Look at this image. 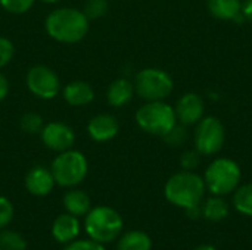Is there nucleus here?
Instances as JSON below:
<instances>
[{"instance_id": "12", "label": "nucleus", "mask_w": 252, "mask_h": 250, "mask_svg": "<svg viewBox=\"0 0 252 250\" xmlns=\"http://www.w3.org/2000/svg\"><path fill=\"white\" fill-rule=\"evenodd\" d=\"M120 131L117 118L111 113H100L93 116L87 124V133L92 140L103 143L112 140Z\"/></svg>"}, {"instance_id": "35", "label": "nucleus", "mask_w": 252, "mask_h": 250, "mask_svg": "<svg viewBox=\"0 0 252 250\" xmlns=\"http://www.w3.org/2000/svg\"><path fill=\"white\" fill-rule=\"evenodd\" d=\"M0 250H1V249H0Z\"/></svg>"}, {"instance_id": "2", "label": "nucleus", "mask_w": 252, "mask_h": 250, "mask_svg": "<svg viewBox=\"0 0 252 250\" xmlns=\"http://www.w3.org/2000/svg\"><path fill=\"white\" fill-rule=\"evenodd\" d=\"M204 178L193 171H180L168 178L164 187L165 199L179 208H192L201 205L205 196Z\"/></svg>"}, {"instance_id": "32", "label": "nucleus", "mask_w": 252, "mask_h": 250, "mask_svg": "<svg viewBox=\"0 0 252 250\" xmlns=\"http://www.w3.org/2000/svg\"><path fill=\"white\" fill-rule=\"evenodd\" d=\"M7 94H9V81L3 74H0V102L6 99Z\"/></svg>"}, {"instance_id": "25", "label": "nucleus", "mask_w": 252, "mask_h": 250, "mask_svg": "<svg viewBox=\"0 0 252 250\" xmlns=\"http://www.w3.org/2000/svg\"><path fill=\"white\" fill-rule=\"evenodd\" d=\"M108 10V0H87L84 6V15L89 19H97Z\"/></svg>"}, {"instance_id": "29", "label": "nucleus", "mask_w": 252, "mask_h": 250, "mask_svg": "<svg viewBox=\"0 0 252 250\" xmlns=\"http://www.w3.org/2000/svg\"><path fill=\"white\" fill-rule=\"evenodd\" d=\"M13 44L9 38L0 35V68L6 66L13 57Z\"/></svg>"}, {"instance_id": "15", "label": "nucleus", "mask_w": 252, "mask_h": 250, "mask_svg": "<svg viewBox=\"0 0 252 250\" xmlns=\"http://www.w3.org/2000/svg\"><path fill=\"white\" fill-rule=\"evenodd\" d=\"M134 94V84L127 78H118L112 81L106 91L108 103L114 108H123L128 105Z\"/></svg>"}, {"instance_id": "22", "label": "nucleus", "mask_w": 252, "mask_h": 250, "mask_svg": "<svg viewBox=\"0 0 252 250\" xmlns=\"http://www.w3.org/2000/svg\"><path fill=\"white\" fill-rule=\"evenodd\" d=\"M25 248H27V242L19 233L10 231V230H4L0 233V249L1 250H25Z\"/></svg>"}, {"instance_id": "30", "label": "nucleus", "mask_w": 252, "mask_h": 250, "mask_svg": "<svg viewBox=\"0 0 252 250\" xmlns=\"http://www.w3.org/2000/svg\"><path fill=\"white\" fill-rule=\"evenodd\" d=\"M63 250H105V248L102 243H97L94 240H78L68 243Z\"/></svg>"}, {"instance_id": "19", "label": "nucleus", "mask_w": 252, "mask_h": 250, "mask_svg": "<svg viewBox=\"0 0 252 250\" xmlns=\"http://www.w3.org/2000/svg\"><path fill=\"white\" fill-rule=\"evenodd\" d=\"M202 206V217L211 222H220L229 215V205L221 196H213L207 199Z\"/></svg>"}, {"instance_id": "10", "label": "nucleus", "mask_w": 252, "mask_h": 250, "mask_svg": "<svg viewBox=\"0 0 252 250\" xmlns=\"http://www.w3.org/2000/svg\"><path fill=\"white\" fill-rule=\"evenodd\" d=\"M176 118L179 124L186 127L196 125L205 116V103L196 93H185L174 106Z\"/></svg>"}, {"instance_id": "13", "label": "nucleus", "mask_w": 252, "mask_h": 250, "mask_svg": "<svg viewBox=\"0 0 252 250\" xmlns=\"http://www.w3.org/2000/svg\"><path fill=\"white\" fill-rule=\"evenodd\" d=\"M55 184L52 171L43 167L32 168L25 177V187L34 196H47L53 190Z\"/></svg>"}, {"instance_id": "18", "label": "nucleus", "mask_w": 252, "mask_h": 250, "mask_svg": "<svg viewBox=\"0 0 252 250\" xmlns=\"http://www.w3.org/2000/svg\"><path fill=\"white\" fill-rule=\"evenodd\" d=\"M63 206L74 217L87 215L90 211V197L83 190H71L63 197Z\"/></svg>"}, {"instance_id": "26", "label": "nucleus", "mask_w": 252, "mask_h": 250, "mask_svg": "<svg viewBox=\"0 0 252 250\" xmlns=\"http://www.w3.org/2000/svg\"><path fill=\"white\" fill-rule=\"evenodd\" d=\"M35 0H0L1 7L13 15H21L25 13L27 10L31 9Z\"/></svg>"}, {"instance_id": "11", "label": "nucleus", "mask_w": 252, "mask_h": 250, "mask_svg": "<svg viewBox=\"0 0 252 250\" xmlns=\"http://www.w3.org/2000/svg\"><path fill=\"white\" fill-rule=\"evenodd\" d=\"M41 140L46 147L61 153L72 147L75 134L72 128L63 122H49L41 130Z\"/></svg>"}, {"instance_id": "33", "label": "nucleus", "mask_w": 252, "mask_h": 250, "mask_svg": "<svg viewBox=\"0 0 252 250\" xmlns=\"http://www.w3.org/2000/svg\"><path fill=\"white\" fill-rule=\"evenodd\" d=\"M195 250H216L213 246H208V245H204V246H199V248H196Z\"/></svg>"}, {"instance_id": "27", "label": "nucleus", "mask_w": 252, "mask_h": 250, "mask_svg": "<svg viewBox=\"0 0 252 250\" xmlns=\"http://www.w3.org/2000/svg\"><path fill=\"white\" fill-rule=\"evenodd\" d=\"M201 164V153L196 149L186 150L180 156V167L183 171H195Z\"/></svg>"}, {"instance_id": "9", "label": "nucleus", "mask_w": 252, "mask_h": 250, "mask_svg": "<svg viewBox=\"0 0 252 250\" xmlns=\"http://www.w3.org/2000/svg\"><path fill=\"white\" fill-rule=\"evenodd\" d=\"M27 87L38 99L50 100L59 94L61 81L55 71L44 65L32 66L27 74Z\"/></svg>"}, {"instance_id": "20", "label": "nucleus", "mask_w": 252, "mask_h": 250, "mask_svg": "<svg viewBox=\"0 0 252 250\" xmlns=\"http://www.w3.org/2000/svg\"><path fill=\"white\" fill-rule=\"evenodd\" d=\"M151 237L146 233L137 230L126 233L118 242V250H151Z\"/></svg>"}, {"instance_id": "4", "label": "nucleus", "mask_w": 252, "mask_h": 250, "mask_svg": "<svg viewBox=\"0 0 252 250\" xmlns=\"http://www.w3.org/2000/svg\"><path fill=\"white\" fill-rule=\"evenodd\" d=\"M136 122L139 128L148 134L164 137L176 124L174 108L164 100L146 102L136 112Z\"/></svg>"}, {"instance_id": "28", "label": "nucleus", "mask_w": 252, "mask_h": 250, "mask_svg": "<svg viewBox=\"0 0 252 250\" xmlns=\"http://www.w3.org/2000/svg\"><path fill=\"white\" fill-rule=\"evenodd\" d=\"M13 218V205L9 199L0 196V230L4 228Z\"/></svg>"}, {"instance_id": "3", "label": "nucleus", "mask_w": 252, "mask_h": 250, "mask_svg": "<svg viewBox=\"0 0 252 250\" xmlns=\"http://www.w3.org/2000/svg\"><path fill=\"white\" fill-rule=\"evenodd\" d=\"M204 183L213 196H226L233 193L242 178L241 167L230 158L214 159L204 172Z\"/></svg>"}, {"instance_id": "17", "label": "nucleus", "mask_w": 252, "mask_h": 250, "mask_svg": "<svg viewBox=\"0 0 252 250\" xmlns=\"http://www.w3.org/2000/svg\"><path fill=\"white\" fill-rule=\"evenodd\" d=\"M210 13L220 21H235L242 12V0H208Z\"/></svg>"}, {"instance_id": "21", "label": "nucleus", "mask_w": 252, "mask_h": 250, "mask_svg": "<svg viewBox=\"0 0 252 250\" xmlns=\"http://www.w3.org/2000/svg\"><path fill=\"white\" fill-rule=\"evenodd\" d=\"M233 206L238 212L252 217V183L239 186L233 194Z\"/></svg>"}, {"instance_id": "23", "label": "nucleus", "mask_w": 252, "mask_h": 250, "mask_svg": "<svg viewBox=\"0 0 252 250\" xmlns=\"http://www.w3.org/2000/svg\"><path fill=\"white\" fill-rule=\"evenodd\" d=\"M164 140H165V143L168 144V146H173V147H180V146H183L185 143H186V140H188V128H186V125H183V124H176L164 137H162Z\"/></svg>"}, {"instance_id": "6", "label": "nucleus", "mask_w": 252, "mask_h": 250, "mask_svg": "<svg viewBox=\"0 0 252 250\" xmlns=\"http://www.w3.org/2000/svg\"><path fill=\"white\" fill-rule=\"evenodd\" d=\"M87 159L78 150L61 152L52 162V175L55 183L62 187H75L87 175Z\"/></svg>"}, {"instance_id": "1", "label": "nucleus", "mask_w": 252, "mask_h": 250, "mask_svg": "<svg viewBox=\"0 0 252 250\" xmlns=\"http://www.w3.org/2000/svg\"><path fill=\"white\" fill-rule=\"evenodd\" d=\"M46 31L59 43H78L89 31V18L75 7H61L47 16Z\"/></svg>"}, {"instance_id": "16", "label": "nucleus", "mask_w": 252, "mask_h": 250, "mask_svg": "<svg viewBox=\"0 0 252 250\" xmlns=\"http://www.w3.org/2000/svg\"><path fill=\"white\" fill-rule=\"evenodd\" d=\"M63 99L71 106H84L93 102L94 90L86 81H72L63 88Z\"/></svg>"}, {"instance_id": "7", "label": "nucleus", "mask_w": 252, "mask_h": 250, "mask_svg": "<svg viewBox=\"0 0 252 250\" xmlns=\"http://www.w3.org/2000/svg\"><path fill=\"white\" fill-rule=\"evenodd\" d=\"M174 90L171 75L159 68H145L137 72L134 91L146 102L165 100Z\"/></svg>"}, {"instance_id": "24", "label": "nucleus", "mask_w": 252, "mask_h": 250, "mask_svg": "<svg viewBox=\"0 0 252 250\" xmlns=\"http://www.w3.org/2000/svg\"><path fill=\"white\" fill-rule=\"evenodd\" d=\"M44 124H43V119L38 113H34V112H27L22 115L21 118V128L28 133V134H35V133H41Z\"/></svg>"}, {"instance_id": "8", "label": "nucleus", "mask_w": 252, "mask_h": 250, "mask_svg": "<svg viewBox=\"0 0 252 250\" xmlns=\"http://www.w3.org/2000/svg\"><path fill=\"white\" fill-rule=\"evenodd\" d=\"M224 140L226 130L223 122L217 116H204L195 125L193 144L201 156L217 155L223 149Z\"/></svg>"}, {"instance_id": "31", "label": "nucleus", "mask_w": 252, "mask_h": 250, "mask_svg": "<svg viewBox=\"0 0 252 250\" xmlns=\"http://www.w3.org/2000/svg\"><path fill=\"white\" fill-rule=\"evenodd\" d=\"M242 15L245 21L252 22V0H242Z\"/></svg>"}, {"instance_id": "14", "label": "nucleus", "mask_w": 252, "mask_h": 250, "mask_svg": "<svg viewBox=\"0 0 252 250\" xmlns=\"http://www.w3.org/2000/svg\"><path fill=\"white\" fill-rule=\"evenodd\" d=\"M80 233V221L71 214L59 215L52 225V236L58 243L68 245Z\"/></svg>"}, {"instance_id": "5", "label": "nucleus", "mask_w": 252, "mask_h": 250, "mask_svg": "<svg viewBox=\"0 0 252 250\" xmlns=\"http://www.w3.org/2000/svg\"><path fill=\"white\" fill-rule=\"evenodd\" d=\"M84 230L97 243L114 242L123 231L121 215L109 206H97L87 212Z\"/></svg>"}, {"instance_id": "34", "label": "nucleus", "mask_w": 252, "mask_h": 250, "mask_svg": "<svg viewBox=\"0 0 252 250\" xmlns=\"http://www.w3.org/2000/svg\"><path fill=\"white\" fill-rule=\"evenodd\" d=\"M41 1H44V3H56L59 0H41Z\"/></svg>"}]
</instances>
